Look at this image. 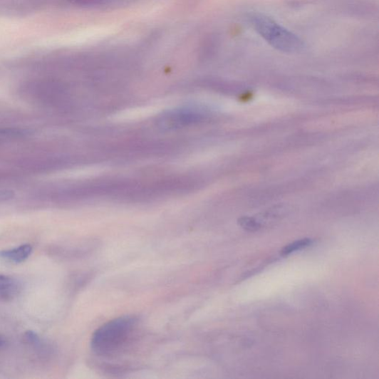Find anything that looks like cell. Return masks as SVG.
<instances>
[{
  "mask_svg": "<svg viewBox=\"0 0 379 379\" xmlns=\"http://www.w3.org/2000/svg\"><path fill=\"white\" fill-rule=\"evenodd\" d=\"M137 319L123 316L111 320L94 332L91 348L97 354L109 355L120 351L134 333Z\"/></svg>",
  "mask_w": 379,
  "mask_h": 379,
  "instance_id": "1",
  "label": "cell"
},
{
  "mask_svg": "<svg viewBox=\"0 0 379 379\" xmlns=\"http://www.w3.org/2000/svg\"><path fill=\"white\" fill-rule=\"evenodd\" d=\"M251 23L265 41L280 51L296 53L305 47L298 36L267 16L255 14L251 16Z\"/></svg>",
  "mask_w": 379,
  "mask_h": 379,
  "instance_id": "2",
  "label": "cell"
},
{
  "mask_svg": "<svg viewBox=\"0 0 379 379\" xmlns=\"http://www.w3.org/2000/svg\"><path fill=\"white\" fill-rule=\"evenodd\" d=\"M32 252V246L29 244H25L16 248L0 251V259L10 263L19 264L27 260Z\"/></svg>",
  "mask_w": 379,
  "mask_h": 379,
  "instance_id": "3",
  "label": "cell"
},
{
  "mask_svg": "<svg viewBox=\"0 0 379 379\" xmlns=\"http://www.w3.org/2000/svg\"><path fill=\"white\" fill-rule=\"evenodd\" d=\"M312 243V239L308 238L295 241L286 245V247H284L281 251V254L282 256H289L296 251L309 247Z\"/></svg>",
  "mask_w": 379,
  "mask_h": 379,
  "instance_id": "4",
  "label": "cell"
},
{
  "mask_svg": "<svg viewBox=\"0 0 379 379\" xmlns=\"http://www.w3.org/2000/svg\"><path fill=\"white\" fill-rule=\"evenodd\" d=\"M239 223L245 230L256 232L261 229V224L254 217H244L239 219Z\"/></svg>",
  "mask_w": 379,
  "mask_h": 379,
  "instance_id": "5",
  "label": "cell"
},
{
  "mask_svg": "<svg viewBox=\"0 0 379 379\" xmlns=\"http://www.w3.org/2000/svg\"><path fill=\"white\" fill-rule=\"evenodd\" d=\"M16 287L15 281L6 276L0 275V293H9Z\"/></svg>",
  "mask_w": 379,
  "mask_h": 379,
  "instance_id": "6",
  "label": "cell"
},
{
  "mask_svg": "<svg viewBox=\"0 0 379 379\" xmlns=\"http://www.w3.org/2000/svg\"><path fill=\"white\" fill-rule=\"evenodd\" d=\"M14 192L11 190H0V202H4L13 199Z\"/></svg>",
  "mask_w": 379,
  "mask_h": 379,
  "instance_id": "7",
  "label": "cell"
},
{
  "mask_svg": "<svg viewBox=\"0 0 379 379\" xmlns=\"http://www.w3.org/2000/svg\"><path fill=\"white\" fill-rule=\"evenodd\" d=\"M2 345H3V342H2V340H1V339H0V348H1Z\"/></svg>",
  "mask_w": 379,
  "mask_h": 379,
  "instance_id": "8",
  "label": "cell"
}]
</instances>
